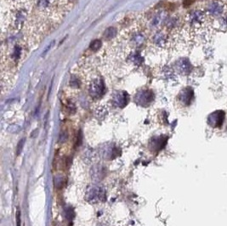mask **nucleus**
<instances>
[{
	"label": "nucleus",
	"instance_id": "1",
	"mask_svg": "<svg viewBox=\"0 0 227 226\" xmlns=\"http://www.w3.org/2000/svg\"><path fill=\"white\" fill-rule=\"evenodd\" d=\"M188 21H190L191 24L196 25V24H201L205 21V15L202 11L196 10L193 11L189 14L188 16Z\"/></svg>",
	"mask_w": 227,
	"mask_h": 226
},
{
	"label": "nucleus",
	"instance_id": "2",
	"mask_svg": "<svg viewBox=\"0 0 227 226\" xmlns=\"http://www.w3.org/2000/svg\"><path fill=\"white\" fill-rule=\"evenodd\" d=\"M90 94L94 97H100L102 95L103 86L99 80L93 81L90 85Z\"/></svg>",
	"mask_w": 227,
	"mask_h": 226
},
{
	"label": "nucleus",
	"instance_id": "3",
	"mask_svg": "<svg viewBox=\"0 0 227 226\" xmlns=\"http://www.w3.org/2000/svg\"><path fill=\"white\" fill-rule=\"evenodd\" d=\"M224 6L218 2H212L208 6L207 11L213 16H219L224 12Z\"/></svg>",
	"mask_w": 227,
	"mask_h": 226
},
{
	"label": "nucleus",
	"instance_id": "4",
	"mask_svg": "<svg viewBox=\"0 0 227 226\" xmlns=\"http://www.w3.org/2000/svg\"><path fill=\"white\" fill-rule=\"evenodd\" d=\"M154 43L158 46V47H165L168 43V40L169 38L167 37V35L164 33V32H158L157 34L154 35L153 38Z\"/></svg>",
	"mask_w": 227,
	"mask_h": 226
},
{
	"label": "nucleus",
	"instance_id": "5",
	"mask_svg": "<svg viewBox=\"0 0 227 226\" xmlns=\"http://www.w3.org/2000/svg\"><path fill=\"white\" fill-rule=\"evenodd\" d=\"M177 70L180 73L187 75L190 72L191 66L187 60H181L177 63Z\"/></svg>",
	"mask_w": 227,
	"mask_h": 226
},
{
	"label": "nucleus",
	"instance_id": "6",
	"mask_svg": "<svg viewBox=\"0 0 227 226\" xmlns=\"http://www.w3.org/2000/svg\"><path fill=\"white\" fill-rule=\"evenodd\" d=\"M116 29L115 27H109L104 32V38L106 40H110L116 36Z\"/></svg>",
	"mask_w": 227,
	"mask_h": 226
},
{
	"label": "nucleus",
	"instance_id": "7",
	"mask_svg": "<svg viewBox=\"0 0 227 226\" xmlns=\"http://www.w3.org/2000/svg\"><path fill=\"white\" fill-rule=\"evenodd\" d=\"M101 44H102V43H101L100 40H94L93 42L90 43V49H92L94 51H96V50H98L101 47Z\"/></svg>",
	"mask_w": 227,
	"mask_h": 226
},
{
	"label": "nucleus",
	"instance_id": "8",
	"mask_svg": "<svg viewBox=\"0 0 227 226\" xmlns=\"http://www.w3.org/2000/svg\"><path fill=\"white\" fill-rule=\"evenodd\" d=\"M16 225H17V226H21V211L19 210L18 208H17V210H16Z\"/></svg>",
	"mask_w": 227,
	"mask_h": 226
},
{
	"label": "nucleus",
	"instance_id": "9",
	"mask_svg": "<svg viewBox=\"0 0 227 226\" xmlns=\"http://www.w3.org/2000/svg\"><path fill=\"white\" fill-rule=\"evenodd\" d=\"M24 141H25V139H23L18 144V146H17V154L18 155L21 152V150H22V147H23V145H24Z\"/></svg>",
	"mask_w": 227,
	"mask_h": 226
},
{
	"label": "nucleus",
	"instance_id": "10",
	"mask_svg": "<svg viewBox=\"0 0 227 226\" xmlns=\"http://www.w3.org/2000/svg\"><path fill=\"white\" fill-rule=\"evenodd\" d=\"M54 43H55V41H53V42H51V43H50V44H49V46H47L48 48H46L44 49V51H43V55H44V54H46V52H47V51H49V48H50V47L52 46V44H53Z\"/></svg>",
	"mask_w": 227,
	"mask_h": 226
},
{
	"label": "nucleus",
	"instance_id": "11",
	"mask_svg": "<svg viewBox=\"0 0 227 226\" xmlns=\"http://www.w3.org/2000/svg\"><path fill=\"white\" fill-rule=\"evenodd\" d=\"M191 2H192V0H185V3H184V4H185V6L190 5V4H191Z\"/></svg>",
	"mask_w": 227,
	"mask_h": 226
},
{
	"label": "nucleus",
	"instance_id": "12",
	"mask_svg": "<svg viewBox=\"0 0 227 226\" xmlns=\"http://www.w3.org/2000/svg\"><path fill=\"white\" fill-rule=\"evenodd\" d=\"M11 1H18V0H11Z\"/></svg>",
	"mask_w": 227,
	"mask_h": 226
}]
</instances>
